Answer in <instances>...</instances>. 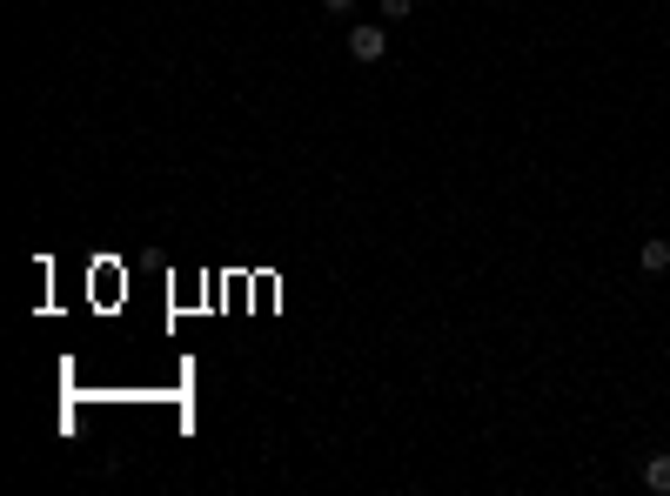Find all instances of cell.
Segmentation results:
<instances>
[{
    "label": "cell",
    "instance_id": "1",
    "mask_svg": "<svg viewBox=\"0 0 670 496\" xmlns=\"http://www.w3.org/2000/svg\"><path fill=\"white\" fill-rule=\"evenodd\" d=\"M382 54H389V27L382 21H356L349 27V61H356V68H376Z\"/></svg>",
    "mask_w": 670,
    "mask_h": 496
},
{
    "label": "cell",
    "instance_id": "2",
    "mask_svg": "<svg viewBox=\"0 0 670 496\" xmlns=\"http://www.w3.org/2000/svg\"><path fill=\"white\" fill-rule=\"evenodd\" d=\"M637 269H644V275H664L670 269V242H664V235H650V242L637 248Z\"/></svg>",
    "mask_w": 670,
    "mask_h": 496
},
{
    "label": "cell",
    "instance_id": "3",
    "mask_svg": "<svg viewBox=\"0 0 670 496\" xmlns=\"http://www.w3.org/2000/svg\"><path fill=\"white\" fill-rule=\"evenodd\" d=\"M644 490L670 496V456H650V463H644Z\"/></svg>",
    "mask_w": 670,
    "mask_h": 496
},
{
    "label": "cell",
    "instance_id": "4",
    "mask_svg": "<svg viewBox=\"0 0 670 496\" xmlns=\"http://www.w3.org/2000/svg\"><path fill=\"white\" fill-rule=\"evenodd\" d=\"M416 14V0H382V21H409Z\"/></svg>",
    "mask_w": 670,
    "mask_h": 496
},
{
    "label": "cell",
    "instance_id": "5",
    "mask_svg": "<svg viewBox=\"0 0 670 496\" xmlns=\"http://www.w3.org/2000/svg\"><path fill=\"white\" fill-rule=\"evenodd\" d=\"M322 7H329V14H349V7H356V0H322Z\"/></svg>",
    "mask_w": 670,
    "mask_h": 496
}]
</instances>
